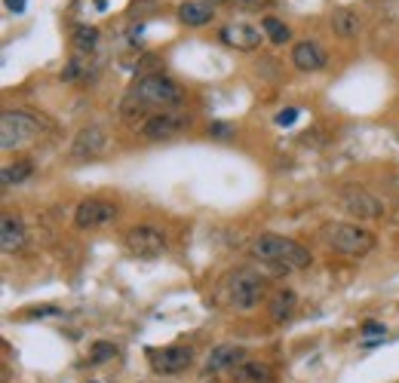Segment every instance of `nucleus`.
<instances>
[{"label":"nucleus","mask_w":399,"mask_h":383,"mask_svg":"<svg viewBox=\"0 0 399 383\" xmlns=\"http://www.w3.org/2000/svg\"><path fill=\"white\" fill-rule=\"evenodd\" d=\"M190 126V117L188 114H153L142 123L138 135L148 138V141H163V138H175L179 132Z\"/></svg>","instance_id":"obj_7"},{"label":"nucleus","mask_w":399,"mask_h":383,"mask_svg":"<svg viewBox=\"0 0 399 383\" xmlns=\"http://www.w3.org/2000/svg\"><path fill=\"white\" fill-rule=\"evenodd\" d=\"M243 347H236V343H221V347H215L209 352V359H206V371L209 374H218V371H227V368H236L243 365Z\"/></svg>","instance_id":"obj_14"},{"label":"nucleus","mask_w":399,"mask_h":383,"mask_svg":"<svg viewBox=\"0 0 399 383\" xmlns=\"http://www.w3.org/2000/svg\"><path fill=\"white\" fill-rule=\"evenodd\" d=\"M89 383H96V380H89Z\"/></svg>","instance_id":"obj_30"},{"label":"nucleus","mask_w":399,"mask_h":383,"mask_svg":"<svg viewBox=\"0 0 399 383\" xmlns=\"http://www.w3.org/2000/svg\"><path fill=\"white\" fill-rule=\"evenodd\" d=\"M206 3H230V6H240V10H261L267 6V0H206Z\"/></svg>","instance_id":"obj_24"},{"label":"nucleus","mask_w":399,"mask_h":383,"mask_svg":"<svg viewBox=\"0 0 399 383\" xmlns=\"http://www.w3.org/2000/svg\"><path fill=\"white\" fill-rule=\"evenodd\" d=\"M25 245V227L15 214H3L0 218V249L3 251H19Z\"/></svg>","instance_id":"obj_15"},{"label":"nucleus","mask_w":399,"mask_h":383,"mask_svg":"<svg viewBox=\"0 0 399 383\" xmlns=\"http://www.w3.org/2000/svg\"><path fill=\"white\" fill-rule=\"evenodd\" d=\"M129 95L138 98L144 107H179L184 102V89L175 80H169L166 74H144L135 80V86L129 89Z\"/></svg>","instance_id":"obj_3"},{"label":"nucleus","mask_w":399,"mask_h":383,"mask_svg":"<svg viewBox=\"0 0 399 383\" xmlns=\"http://www.w3.org/2000/svg\"><path fill=\"white\" fill-rule=\"evenodd\" d=\"M89 359H92V362H107V359H117V347H114V343L98 341V343H92Z\"/></svg>","instance_id":"obj_23"},{"label":"nucleus","mask_w":399,"mask_h":383,"mask_svg":"<svg viewBox=\"0 0 399 383\" xmlns=\"http://www.w3.org/2000/svg\"><path fill=\"white\" fill-rule=\"evenodd\" d=\"M52 313H59L56 306H34V310H31V316H52Z\"/></svg>","instance_id":"obj_28"},{"label":"nucleus","mask_w":399,"mask_h":383,"mask_svg":"<svg viewBox=\"0 0 399 383\" xmlns=\"http://www.w3.org/2000/svg\"><path fill=\"white\" fill-rule=\"evenodd\" d=\"M249 251H252V258L267 260V264L280 267V270H307V267L313 264L310 251H307L301 242L289 240V236H280V233L255 236Z\"/></svg>","instance_id":"obj_1"},{"label":"nucleus","mask_w":399,"mask_h":383,"mask_svg":"<svg viewBox=\"0 0 399 383\" xmlns=\"http://www.w3.org/2000/svg\"><path fill=\"white\" fill-rule=\"evenodd\" d=\"M295 304H298V297H295V291H292V288L273 291L271 304H267V310H271V319H273V322L292 319V313H295Z\"/></svg>","instance_id":"obj_17"},{"label":"nucleus","mask_w":399,"mask_h":383,"mask_svg":"<svg viewBox=\"0 0 399 383\" xmlns=\"http://www.w3.org/2000/svg\"><path fill=\"white\" fill-rule=\"evenodd\" d=\"M209 135H212V138H230V135H234V129H230L227 123H212V126H209Z\"/></svg>","instance_id":"obj_26"},{"label":"nucleus","mask_w":399,"mask_h":383,"mask_svg":"<svg viewBox=\"0 0 399 383\" xmlns=\"http://www.w3.org/2000/svg\"><path fill=\"white\" fill-rule=\"evenodd\" d=\"M363 334H375V337H384V334H387V328H384L381 322H363Z\"/></svg>","instance_id":"obj_27"},{"label":"nucleus","mask_w":399,"mask_h":383,"mask_svg":"<svg viewBox=\"0 0 399 383\" xmlns=\"http://www.w3.org/2000/svg\"><path fill=\"white\" fill-rule=\"evenodd\" d=\"M31 172H34L31 159H19L15 166H3V172H0V184H3V187H15V184H22Z\"/></svg>","instance_id":"obj_20"},{"label":"nucleus","mask_w":399,"mask_h":383,"mask_svg":"<svg viewBox=\"0 0 399 383\" xmlns=\"http://www.w3.org/2000/svg\"><path fill=\"white\" fill-rule=\"evenodd\" d=\"M292 65L298 71H322L326 68V52H322V46L317 40H301L292 49Z\"/></svg>","instance_id":"obj_13"},{"label":"nucleus","mask_w":399,"mask_h":383,"mask_svg":"<svg viewBox=\"0 0 399 383\" xmlns=\"http://www.w3.org/2000/svg\"><path fill=\"white\" fill-rule=\"evenodd\" d=\"M212 15H215V10H212V3H206V0H188V3L179 6V19L184 22V25H190V28L209 25Z\"/></svg>","instance_id":"obj_16"},{"label":"nucleus","mask_w":399,"mask_h":383,"mask_svg":"<svg viewBox=\"0 0 399 383\" xmlns=\"http://www.w3.org/2000/svg\"><path fill=\"white\" fill-rule=\"evenodd\" d=\"M126 251H129V255H135V258H142V260L160 258V255L166 251V236H163V230L148 227V224L133 227V230L126 233Z\"/></svg>","instance_id":"obj_6"},{"label":"nucleus","mask_w":399,"mask_h":383,"mask_svg":"<svg viewBox=\"0 0 399 383\" xmlns=\"http://www.w3.org/2000/svg\"><path fill=\"white\" fill-rule=\"evenodd\" d=\"M338 203L344 205V212L356 214V218H381V212H384V205H381L378 196L368 194L366 187H353V184L341 190Z\"/></svg>","instance_id":"obj_10"},{"label":"nucleus","mask_w":399,"mask_h":383,"mask_svg":"<svg viewBox=\"0 0 399 383\" xmlns=\"http://www.w3.org/2000/svg\"><path fill=\"white\" fill-rule=\"evenodd\" d=\"M218 37L240 52H249V49H258L261 46V31L255 25H249V22H230V25L221 28Z\"/></svg>","instance_id":"obj_11"},{"label":"nucleus","mask_w":399,"mask_h":383,"mask_svg":"<svg viewBox=\"0 0 399 383\" xmlns=\"http://www.w3.org/2000/svg\"><path fill=\"white\" fill-rule=\"evenodd\" d=\"M230 304L236 306V310H255L261 304V297H264L267 291V282L264 276H258L255 270H249V267H243V270H236L230 276Z\"/></svg>","instance_id":"obj_4"},{"label":"nucleus","mask_w":399,"mask_h":383,"mask_svg":"<svg viewBox=\"0 0 399 383\" xmlns=\"http://www.w3.org/2000/svg\"><path fill=\"white\" fill-rule=\"evenodd\" d=\"M98 37H102V34H98V28L77 25L74 28V46H77V52H86V56H89V52L98 46Z\"/></svg>","instance_id":"obj_21"},{"label":"nucleus","mask_w":399,"mask_h":383,"mask_svg":"<svg viewBox=\"0 0 399 383\" xmlns=\"http://www.w3.org/2000/svg\"><path fill=\"white\" fill-rule=\"evenodd\" d=\"M298 114H301L298 107H283V111L276 114V123H280V126H292V123L298 120Z\"/></svg>","instance_id":"obj_25"},{"label":"nucleus","mask_w":399,"mask_h":383,"mask_svg":"<svg viewBox=\"0 0 399 383\" xmlns=\"http://www.w3.org/2000/svg\"><path fill=\"white\" fill-rule=\"evenodd\" d=\"M117 221V205L105 203V199H83L74 212V224L80 230H96Z\"/></svg>","instance_id":"obj_9"},{"label":"nucleus","mask_w":399,"mask_h":383,"mask_svg":"<svg viewBox=\"0 0 399 383\" xmlns=\"http://www.w3.org/2000/svg\"><path fill=\"white\" fill-rule=\"evenodd\" d=\"M322 240L332 251L347 258H363L375 249V233L359 224H347V221H329L322 224Z\"/></svg>","instance_id":"obj_2"},{"label":"nucleus","mask_w":399,"mask_h":383,"mask_svg":"<svg viewBox=\"0 0 399 383\" xmlns=\"http://www.w3.org/2000/svg\"><path fill=\"white\" fill-rule=\"evenodd\" d=\"M37 132H40V123L28 111H3V117H0V148L3 150L28 144Z\"/></svg>","instance_id":"obj_5"},{"label":"nucleus","mask_w":399,"mask_h":383,"mask_svg":"<svg viewBox=\"0 0 399 383\" xmlns=\"http://www.w3.org/2000/svg\"><path fill=\"white\" fill-rule=\"evenodd\" d=\"M236 380L240 383H273V368L249 359V362L236 365Z\"/></svg>","instance_id":"obj_18"},{"label":"nucleus","mask_w":399,"mask_h":383,"mask_svg":"<svg viewBox=\"0 0 399 383\" xmlns=\"http://www.w3.org/2000/svg\"><path fill=\"white\" fill-rule=\"evenodd\" d=\"M6 10H13V13H22V10H25V0H6Z\"/></svg>","instance_id":"obj_29"},{"label":"nucleus","mask_w":399,"mask_h":383,"mask_svg":"<svg viewBox=\"0 0 399 383\" xmlns=\"http://www.w3.org/2000/svg\"><path fill=\"white\" fill-rule=\"evenodd\" d=\"M359 15H353L350 10H335L332 13V31L338 37H344V40H350V37L359 34Z\"/></svg>","instance_id":"obj_19"},{"label":"nucleus","mask_w":399,"mask_h":383,"mask_svg":"<svg viewBox=\"0 0 399 383\" xmlns=\"http://www.w3.org/2000/svg\"><path fill=\"white\" fill-rule=\"evenodd\" d=\"M148 356H151L153 374H163V377L181 374L184 368H190V362H194V350L190 347H163V350H151Z\"/></svg>","instance_id":"obj_8"},{"label":"nucleus","mask_w":399,"mask_h":383,"mask_svg":"<svg viewBox=\"0 0 399 383\" xmlns=\"http://www.w3.org/2000/svg\"><path fill=\"white\" fill-rule=\"evenodd\" d=\"M105 150H107V135H105V129H98V126L83 129L71 144L74 159H96V157H102Z\"/></svg>","instance_id":"obj_12"},{"label":"nucleus","mask_w":399,"mask_h":383,"mask_svg":"<svg viewBox=\"0 0 399 383\" xmlns=\"http://www.w3.org/2000/svg\"><path fill=\"white\" fill-rule=\"evenodd\" d=\"M261 28H264V34H267V40H271V43H286V40H292L289 25H283V22L273 19V15H267V19L261 22Z\"/></svg>","instance_id":"obj_22"}]
</instances>
